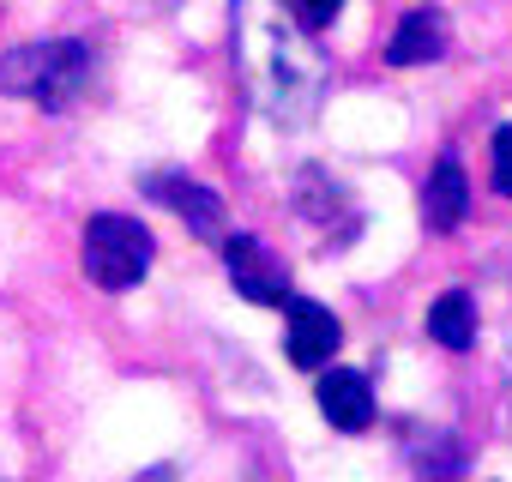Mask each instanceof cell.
<instances>
[{"mask_svg":"<svg viewBox=\"0 0 512 482\" xmlns=\"http://www.w3.org/2000/svg\"><path fill=\"white\" fill-rule=\"evenodd\" d=\"M151 260H157V241H151V229L139 217L103 211V217L85 223V272H91L97 290H109V296L133 290L151 272Z\"/></svg>","mask_w":512,"mask_h":482,"instance_id":"obj_3","label":"cell"},{"mask_svg":"<svg viewBox=\"0 0 512 482\" xmlns=\"http://www.w3.org/2000/svg\"><path fill=\"white\" fill-rule=\"evenodd\" d=\"M428 338H440L446 350H470L476 344V302L464 290H446L434 308H428Z\"/></svg>","mask_w":512,"mask_h":482,"instance_id":"obj_10","label":"cell"},{"mask_svg":"<svg viewBox=\"0 0 512 482\" xmlns=\"http://www.w3.org/2000/svg\"><path fill=\"white\" fill-rule=\"evenodd\" d=\"M446 55V19L434 7H416L398 19L392 43H386V61L392 67H422V61H440Z\"/></svg>","mask_w":512,"mask_h":482,"instance_id":"obj_6","label":"cell"},{"mask_svg":"<svg viewBox=\"0 0 512 482\" xmlns=\"http://www.w3.org/2000/svg\"><path fill=\"white\" fill-rule=\"evenodd\" d=\"M223 266H229V284L247 302H260V308H284L290 302V272H284V260L266 248L260 235H223Z\"/></svg>","mask_w":512,"mask_h":482,"instance_id":"obj_4","label":"cell"},{"mask_svg":"<svg viewBox=\"0 0 512 482\" xmlns=\"http://www.w3.org/2000/svg\"><path fill=\"white\" fill-rule=\"evenodd\" d=\"M284 7H290V19L314 37V31H326V25L344 13V0H284Z\"/></svg>","mask_w":512,"mask_h":482,"instance_id":"obj_11","label":"cell"},{"mask_svg":"<svg viewBox=\"0 0 512 482\" xmlns=\"http://www.w3.org/2000/svg\"><path fill=\"white\" fill-rule=\"evenodd\" d=\"M494 187H500V193H512V127H500V133H494Z\"/></svg>","mask_w":512,"mask_h":482,"instance_id":"obj_12","label":"cell"},{"mask_svg":"<svg viewBox=\"0 0 512 482\" xmlns=\"http://www.w3.org/2000/svg\"><path fill=\"white\" fill-rule=\"evenodd\" d=\"M464 211H470V181H464V169L446 157L440 169H434V181H428V193H422V217H428V229H458L464 223Z\"/></svg>","mask_w":512,"mask_h":482,"instance_id":"obj_9","label":"cell"},{"mask_svg":"<svg viewBox=\"0 0 512 482\" xmlns=\"http://www.w3.org/2000/svg\"><path fill=\"white\" fill-rule=\"evenodd\" d=\"M91 85V49L85 43H31L0 61V91H13L37 109H73Z\"/></svg>","mask_w":512,"mask_h":482,"instance_id":"obj_2","label":"cell"},{"mask_svg":"<svg viewBox=\"0 0 512 482\" xmlns=\"http://www.w3.org/2000/svg\"><path fill=\"white\" fill-rule=\"evenodd\" d=\"M235 61L253 85V103H260L272 121L296 127L314 115L320 91H326V61L296 37L284 31L260 0H241V19H235Z\"/></svg>","mask_w":512,"mask_h":482,"instance_id":"obj_1","label":"cell"},{"mask_svg":"<svg viewBox=\"0 0 512 482\" xmlns=\"http://www.w3.org/2000/svg\"><path fill=\"white\" fill-rule=\"evenodd\" d=\"M151 193H157L193 235H217V229H223V199H217L211 187H199V181H187V175H157Z\"/></svg>","mask_w":512,"mask_h":482,"instance_id":"obj_7","label":"cell"},{"mask_svg":"<svg viewBox=\"0 0 512 482\" xmlns=\"http://www.w3.org/2000/svg\"><path fill=\"white\" fill-rule=\"evenodd\" d=\"M338 338H344V332H338L332 308L290 296V362H296V368H326L332 350H338Z\"/></svg>","mask_w":512,"mask_h":482,"instance_id":"obj_5","label":"cell"},{"mask_svg":"<svg viewBox=\"0 0 512 482\" xmlns=\"http://www.w3.org/2000/svg\"><path fill=\"white\" fill-rule=\"evenodd\" d=\"M320 410L332 416V428L362 434V428L374 422V392H368V380H362L356 368H332V374L320 380Z\"/></svg>","mask_w":512,"mask_h":482,"instance_id":"obj_8","label":"cell"}]
</instances>
